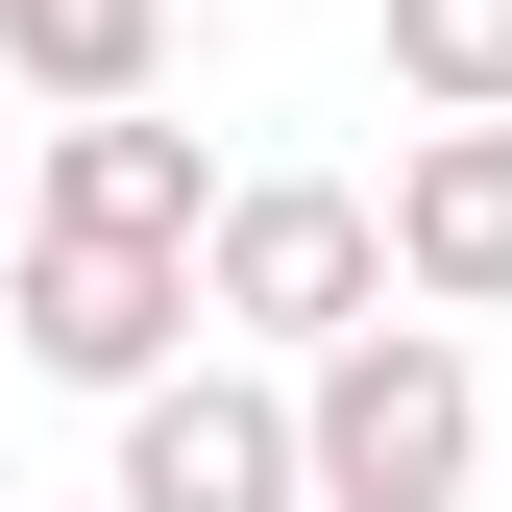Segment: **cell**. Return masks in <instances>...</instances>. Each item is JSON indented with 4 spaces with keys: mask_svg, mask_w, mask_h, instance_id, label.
Listing matches in <instances>:
<instances>
[{
    "mask_svg": "<svg viewBox=\"0 0 512 512\" xmlns=\"http://www.w3.org/2000/svg\"><path fill=\"white\" fill-rule=\"evenodd\" d=\"M196 293H220L244 366H342L366 317H391V196H342V171H244L220 244H196Z\"/></svg>",
    "mask_w": 512,
    "mask_h": 512,
    "instance_id": "obj_1",
    "label": "cell"
},
{
    "mask_svg": "<svg viewBox=\"0 0 512 512\" xmlns=\"http://www.w3.org/2000/svg\"><path fill=\"white\" fill-rule=\"evenodd\" d=\"M293 439H317V512H464L488 464V366L439 317H366L342 366H293Z\"/></svg>",
    "mask_w": 512,
    "mask_h": 512,
    "instance_id": "obj_2",
    "label": "cell"
},
{
    "mask_svg": "<svg viewBox=\"0 0 512 512\" xmlns=\"http://www.w3.org/2000/svg\"><path fill=\"white\" fill-rule=\"evenodd\" d=\"M196 317H220L196 269H147V244H49V220H25V269H0V342H25L49 391H122V415L196 366Z\"/></svg>",
    "mask_w": 512,
    "mask_h": 512,
    "instance_id": "obj_3",
    "label": "cell"
},
{
    "mask_svg": "<svg viewBox=\"0 0 512 512\" xmlns=\"http://www.w3.org/2000/svg\"><path fill=\"white\" fill-rule=\"evenodd\" d=\"M98 512H317V439H293V366H171L122 415V488Z\"/></svg>",
    "mask_w": 512,
    "mask_h": 512,
    "instance_id": "obj_4",
    "label": "cell"
},
{
    "mask_svg": "<svg viewBox=\"0 0 512 512\" xmlns=\"http://www.w3.org/2000/svg\"><path fill=\"white\" fill-rule=\"evenodd\" d=\"M244 171H196V122L171 98H122V122H49V171H25V220L49 244H147V269H196Z\"/></svg>",
    "mask_w": 512,
    "mask_h": 512,
    "instance_id": "obj_5",
    "label": "cell"
},
{
    "mask_svg": "<svg viewBox=\"0 0 512 512\" xmlns=\"http://www.w3.org/2000/svg\"><path fill=\"white\" fill-rule=\"evenodd\" d=\"M391 293L415 317H512V122H415L391 147Z\"/></svg>",
    "mask_w": 512,
    "mask_h": 512,
    "instance_id": "obj_6",
    "label": "cell"
},
{
    "mask_svg": "<svg viewBox=\"0 0 512 512\" xmlns=\"http://www.w3.org/2000/svg\"><path fill=\"white\" fill-rule=\"evenodd\" d=\"M0 74L49 122H122V98H171V0H0Z\"/></svg>",
    "mask_w": 512,
    "mask_h": 512,
    "instance_id": "obj_7",
    "label": "cell"
},
{
    "mask_svg": "<svg viewBox=\"0 0 512 512\" xmlns=\"http://www.w3.org/2000/svg\"><path fill=\"white\" fill-rule=\"evenodd\" d=\"M391 98L415 122H512V0H391Z\"/></svg>",
    "mask_w": 512,
    "mask_h": 512,
    "instance_id": "obj_8",
    "label": "cell"
},
{
    "mask_svg": "<svg viewBox=\"0 0 512 512\" xmlns=\"http://www.w3.org/2000/svg\"><path fill=\"white\" fill-rule=\"evenodd\" d=\"M0 269H25V196H0Z\"/></svg>",
    "mask_w": 512,
    "mask_h": 512,
    "instance_id": "obj_9",
    "label": "cell"
},
{
    "mask_svg": "<svg viewBox=\"0 0 512 512\" xmlns=\"http://www.w3.org/2000/svg\"><path fill=\"white\" fill-rule=\"evenodd\" d=\"M0 512H25V488H0Z\"/></svg>",
    "mask_w": 512,
    "mask_h": 512,
    "instance_id": "obj_10",
    "label": "cell"
}]
</instances>
